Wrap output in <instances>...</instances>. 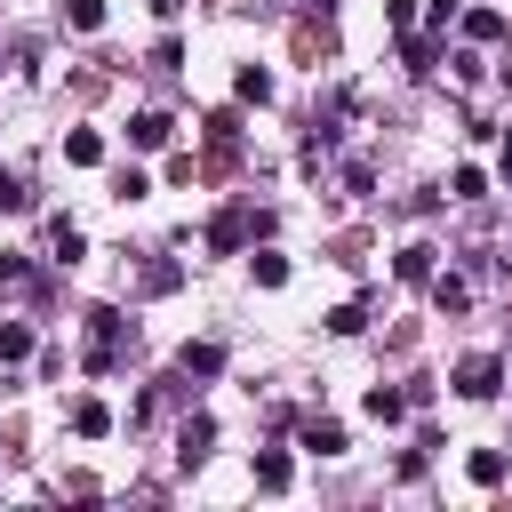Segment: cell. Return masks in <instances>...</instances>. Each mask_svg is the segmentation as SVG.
Wrapping results in <instances>:
<instances>
[{
  "label": "cell",
  "mask_w": 512,
  "mask_h": 512,
  "mask_svg": "<svg viewBox=\"0 0 512 512\" xmlns=\"http://www.w3.org/2000/svg\"><path fill=\"white\" fill-rule=\"evenodd\" d=\"M0 280H8V288H32V264H24L16 248H8V256H0Z\"/></svg>",
  "instance_id": "cell-28"
},
{
  "label": "cell",
  "mask_w": 512,
  "mask_h": 512,
  "mask_svg": "<svg viewBox=\"0 0 512 512\" xmlns=\"http://www.w3.org/2000/svg\"><path fill=\"white\" fill-rule=\"evenodd\" d=\"M496 176H504V184H512V136H504V152H496Z\"/></svg>",
  "instance_id": "cell-30"
},
{
  "label": "cell",
  "mask_w": 512,
  "mask_h": 512,
  "mask_svg": "<svg viewBox=\"0 0 512 512\" xmlns=\"http://www.w3.org/2000/svg\"><path fill=\"white\" fill-rule=\"evenodd\" d=\"M424 296H432V312H440V320H464V312H472V280H464V272H432V280H424Z\"/></svg>",
  "instance_id": "cell-4"
},
{
  "label": "cell",
  "mask_w": 512,
  "mask_h": 512,
  "mask_svg": "<svg viewBox=\"0 0 512 512\" xmlns=\"http://www.w3.org/2000/svg\"><path fill=\"white\" fill-rule=\"evenodd\" d=\"M320 328L328 336H360L368 328V304H336V312H320Z\"/></svg>",
  "instance_id": "cell-22"
},
{
  "label": "cell",
  "mask_w": 512,
  "mask_h": 512,
  "mask_svg": "<svg viewBox=\"0 0 512 512\" xmlns=\"http://www.w3.org/2000/svg\"><path fill=\"white\" fill-rule=\"evenodd\" d=\"M248 272H256V288H288V256H280V248H256Z\"/></svg>",
  "instance_id": "cell-20"
},
{
  "label": "cell",
  "mask_w": 512,
  "mask_h": 512,
  "mask_svg": "<svg viewBox=\"0 0 512 512\" xmlns=\"http://www.w3.org/2000/svg\"><path fill=\"white\" fill-rule=\"evenodd\" d=\"M208 448H216V416H200V408H192V416L176 424V464L192 472V464H208Z\"/></svg>",
  "instance_id": "cell-5"
},
{
  "label": "cell",
  "mask_w": 512,
  "mask_h": 512,
  "mask_svg": "<svg viewBox=\"0 0 512 512\" xmlns=\"http://www.w3.org/2000/svg\"><path fill=\"white\" fill-rule=\"evenodd\" d=\"M176 368H184L192 384H208V376H224V344H208V336H200V344H184V352H176Z\"/></svg>",
  "instance_id": "cell-10"
},
{
  "label": "cell",
  "mask_w": 512,
  "mask_h": 512,
  "mask_svg": "<svg viewBox=\"0 0 512 512\" xmlns=\"http://www.w3.org/2000/svg\"><path fill=\"white\" fill-rule=\"evenodd\" d=\"M232 96H240V104H272V72H264V64H240V72H232Z\"/></svg>",
  "instance_id": "cell-17"
},
{
  "label": "cell",
  "mask_w": 512,
  "mask_h": 512,
  "mask_svg": "<svg viewBox=\"0 0 512 512\" xmlns=\"http://www.w3.org/2000/svg\"><path fill=\"white\" fill-rule=\"evenodd\" d=\"M72 432H80V440H104V432H112V408H104L96 392H80V400H72Z\"/></svg>",
  "instance_id": "cell-11"
},
{
  "label": "cell",
  "mask_w": 512,
  "mask_h": 512,
  "mask_svg": "<svg viewBox=\"0 0 512 512\" xmlns=\"http://www.w3.org/2000/svg\"><path fill=\"white\" fill-rule=\"evenodd\" d=\"M296 448H304V456H344V424H336V416H304V424H296Z\"/></svg>",
  "instance_id": "cell-8"
},
{
  "label": "cell",
  "mask_w": 512,
  "mask_h": 512,
  "mask_svg": "<svg viewBox=\"0 0 512 512\" xmlns=\"http://www.w3.org/2000/svg\"><path fill=\"white\" fill-rule=\"evenodd\" d=\"M176 280H184V264H144V280H136V288H144V296H168Z\"/></svg>",
  "instance_id": "cell-27"
},
{
  "label": "cell",
  "mask_w": 512,
  "mask_h": 512,
  "mask_svg": "<svg viewBox=\"0 0 512 512\" xmlns=\"http://www.w3.org/2000/svg\"><path fill=\"white\" fill-rule=\"evenodd\" d=\"M0 216H32V184L16 168H0Z\"/></svg>",
  "instance_id": "cell-21"
},
{
  "label": "cell",
  "mask_w": 512,
  "mask_h": 512,
  "mask_svg": "<svg viewBox=\"0 0 512 512\" xmlns=\"http://www.w3.org/2000/svg\"><path fill=\"white\" fill-rule=\"evenodd\" d=\"M400 56H408V72L424 80V72L440 64V40H432V32H424V40H416V32H400Z\"/></svg>",
  "instance_id": "cell-19"
},
{
  "label": "cell",
  "mask_w": 512,
  "mask_h": 512,
  "mask_svg": "<svg viewBox=\"0 0 512 512\" xmlns=\"http://www.w3.org/2000/svg\"><path fill=\"white\" fill-rule=\"evenodd\" d=\"M184 8H192V0H152V16H184Z\"/></svg>",
  "instance_id": "cell-31"
},
{
  "label": "cell",
  "mask_w": 512,
  "mask_h": 512,
  "mask_svg": "<svg viewBox=\"0 0 512 512\" xmlns=\"http://www.w3.org/2000/svg\"><path fill=\"white\" fill-rule=\"evenodd\" d=\"M288 480H296V464H288V448H256V488H264V496H280Z\"/></svg>",
  "instance_id": "cell-12"
},
{
  "label": "cell",
  "mask_w": 512,
  "mask_h": 512,
  "mask_svg": "<svg viewBox=\"0 0 512 512\" xmlns=\"http://www.w3.org/2000/svg\"><path fill=\"white\" fill-rule=\"evenodd\" d=\"M256 232H248V208H216L208 216V256H240Z\"/></svg>",
  "instance_id": "cell-3"
},
{
  "label": "cell",
  "mask_w": 512,
  "mask_h": 512,
  "mask_svg": "<svg viewBox=\"0 0 512 512\" xmlns=\"http://www.w3.org/2000/svg\"><path fill=\"white\" fill-rule=\"evenodd\" d=\"M464 40L496 48V40H504V8H464Z\"/></svg>",
  "instance_id": "cell-16"
},
{
  "label": "cell",
  "mask_w": 512,
  "mask_h": 512,
  "mask_svg": "<svg viewBox=\"0 0 512 512\" xmlns=\"http://www.w3.org/2000/svg\"><path fill=\"white\" fill-rule=\"evenodd\" d=\"M0 360H32V328L24 320H0Z\"/></svg>",
  "instance_id": "cell-24"
},
{
  "label": "cell",
  "mask_w": 512,
  "mask_h": 512,
  "mask_svg": "<svg viewBox=\"0 0 512 512\" xmlns=\"http://www.w3.org/2000/svg\"><path fill=\"white\" fill-rule=\"evenodd\" d=\"M64 160L72 168H104V136L96 128H64Z\"/></svg>",
  "instance_id": "cell-14"
},
{
  "label": "cell",
  "mask_w": 512,
  "mask_h": 512,
  "mask_svg": "<svg viewBox=\"0 0 512 512\" xmlns=\"http://www.w3.org/2000/svg\"><path fill=\"white\" fill-rule=\"evenodd\" d=\"M480 192H488V168H472V160H464V168L448 176V200H480Z\"/></svg>",
  "instance_id": "cell-23"
},
{
  "label": "cell",
  "mask_w": 512,
  "mask_h": 512,
  "mask_svg": "<svg viewBox=\"0 0 512 512\" xmlns=\"http://www.w3.org/2000/svg\"><path fill=\"white\" fill-rule=\"evenodd\" d=\"M384 24L392 32H416V0H384Z\"/></svg>",
  "instance_id": "cell-29"
},
{
  "label": "cell",
  "mask_w": 512,
  "mask_h": 512,
  "mask_svg": "<svg viewBox=\"0 0 512 512\" xmlns=\"http://www.w3.org/2000/svg\"><path fill=\"white\" fill-rule=\"evenodd\" d=\"M120 336H136L128 312H120V304H88V352H80V368H88V376H112V368H120Z\"/></svg>",
  "instance_id": "cell-1"
},
{
  "label": "cell",
  "mask_w": 512,
  "mask_h": 512,
  "mask_svg": "<svg viewBox=\"0 0 512 512\" xmlns=\"http://www.w3.org/2000/svg\"><path fill=\"white\" fill-rule=\"evenodd\" d=\"M200 128H208V144H216V152H240V112H232V104H216Z\"/></svg>",
  "instance_id": "cell-18"
},
{
  "label": "cell",
  "mask_w": 512,
  "mask_h": 512,
  "mask_svg": "<svg viewBox=\"0 0 512 512\" xmlns=\"http://www.w3.org/2000/svg\"><path fill=\"white\" fill-rule=\"evenodd\" d=\"M464 472H472V488H504L512 456H504V448H472V456H464Z\"/></svg>",
  "instance_id": "cell-13"
},
{
  "label": "cell",
  "mask_w": 512,
  "mask_h": 512,
  "mask_svg": "<svg viewBox=\"0 0 512 512\" xmlns=\"http://www.w3.org/2000/svg\"><path fill=\"white\" fill-rule=\"evenodd\" d=\"M272 8H288V0H272Z\"/></svg>",
  "instance_id": "cell-32"
},
{
  "label": "cell",
  "mask_w": 512,
  "mask_h": 512,
  "mask_svg": "<svg viewBox=\"0 0 512 512\" xmlns=\"http://www.w3.org/2000/svg\"><path fill=\"white\" fill-rule=\"evenodd\" d=\"M144 192H152V176H144V168H120V176H112V200H128V208H136Z\"/></svg>",
  "instance_id": "cell-26"
},
{
  "label": "cell",
  "mask_w": 512,
  "mask_h": 512,
  "mask_svg": "<svg viewBox=\"0 0 512 512\" xmlns=\"http://www.w3.org/2000/svg\"><path fill=\"white\" fill-rule=\"evenodd\" d=\"M360 408H368L376 424H400V416H408V392H400V384H368V400H360Z\"/></svg>",
  "instance_id": "cell-15"
},
{
  "label": "cell",
  "mask_w": 512,
  "mask_h": 512,
  "mask_svg": "<svg viewBox=\"0 0 512 512\" xmlns=\"http://www.w3.org/2000/svg\"><path fill=\"white\" fill-rule=\"evenodd\" d=\"M168 136H176V120H168L160 104H144V112H128V144H136V152H168Z\"/></svg>",
  "instance_id": "cell-6"
},
{
  "label": "cell",
  "mask_w": 512,
  "mask_h": 512,
  "mask_svg": "<svg viewBox=\"0 0 512 512\" xmlns=\"http://www.w3.org/2000/svg\"><path fill=\"white\" fill-rule=\"evenodd\" d=\"M80 256H88V232H80L72 216H56V224H48V264H64V272H72Z\"/></svg>",
  "instance_id": "cell-9"
},
{
  "label": "cell",
  "mask_w": 512,
  "mask_h": 512,
  "mask_svg": "<svg viewBox=\"0 0 512 512\" xmlns=\"http://www.w3.org/2000/svg\"><path fill=\"white\" fill-rule=\"evenodd\" d=\"M448 384H456V400H496V392H504V360H496V352H464Z\"/></svg>",
  "instance_id": "cell-2"
},
{
  "label": "cell",
  "mask_w": 512,
  "mask_h": 512,
  "mask_svg": "<svg viewBox=\"0 0 512 512\" xmlns=\"http://www.w3.org/2000/svg\"><path fill=\"white\" fill-rule=\"evenodd\" d=\"M432 272H440V248H432V240H408V248L392 256V280H400V288H424Z\"/></svg>",
  "instance_id": "cell-7"
},
{
  "label": "cell",
  "mask_w": 512,
  "mask_h": 512,
  "mask_svg": "<svg viewBox=\"0 0 512 512\" xmlns=\"http://www.w3.org/2000/svg\"><path fill=\"white\" fill-rule=\"evenodd\" d=\"M64 24L72 32H104V0H64Z\"/></svg>",
  "instance_id": "cell-25"
}]
</instances>
